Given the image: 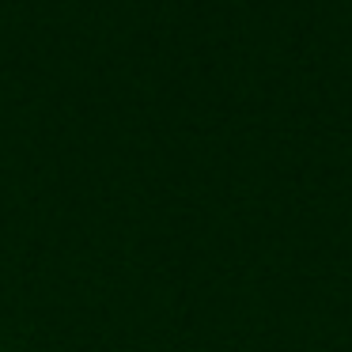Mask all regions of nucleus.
Listing matches in <instances>:
<instances>
[]
</instances>
